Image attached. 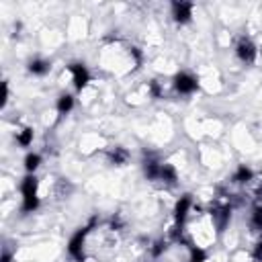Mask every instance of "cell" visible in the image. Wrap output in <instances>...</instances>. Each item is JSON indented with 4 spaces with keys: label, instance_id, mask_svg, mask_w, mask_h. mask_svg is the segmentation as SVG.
<instances>
[{
    "label": "cell",
    "instance_id": "8992f818",
    "mask_svg": "<svg viewBox=\"0 0 262 262\" xmlns=\"http://www.w3.org/2000/svg\"><path fill=\"white\" fill-rule=\"evenodd\" d=\"M192 10H194V4L192 2H182V0H176L172 2V18L176 25H186L192 20Z\"/></svg>",
    "mask_w": 262,
    "mask_h": 262
},
{
    "label": "cell",
    "instance_id": "7c38bea8",
    "mask_svg": "<svg viewBox=\"0 0 262 262\" xmlns=\"http://www.w3.org/2000/svg\"><path fill=\"white\" fill-rule=\"evenodd\" d=\"M162 184H166V186H174L176 182H178V172H176V168L172 166V164H166V162H162V170H160V178H158Z\"/></svg>",
    "mask_w": 262,
    "mask_h": 262
},
{
    "label": "cell",
    "instance_id": "5b68a950",
    "mask_svg": "<svg viewBox=\"0 0 262 262\" xmlns=\"http://www.w3.org/2000/svg\"><path fill=\"white\" fill-rule=\"evenodd\" d=\"M235 55H237V59L244 61V63H254V61H256V55H258V49H256V45H254L252 39L242 37V39L235 43Z\"/></svg>",
    "mask_w": 262,
    "mask_h": 262
},
{
    "label": "cell",
    "instance_id": "52a82bcc",
    "mask_svg": "<svg viewBox=\"0 0 262 262\" xmlns=\"http://www.w3.org/2000/svg\"><path fill=\"white\" fill-rule=\"evenodd\" d=\"M229 219H231V207H229L227 203H223V205H215V207L211 209V221L215 223V227H217L219 233L227 227Z\"/></svg>",
    "mask_w": 262,
    "mask_h": 262
},
{
    "label": "cell",
    "instance_id": "d6986e66",
    "mask_svg": "<svg viewBox=\"0 0 262 262\" xmlns=\"http://www.w3.org/2000/svg\"><path fill=\"white\" fill-rule=\"evenodd\" d=\"M147 86H149V94H151L154 98H162V86H160L158 80H151Z\"/></svg>",
    "mask_w": 262,
    "mask_h": 262
},
{
    "label": "cell",
    "instance_id": "e0dca14e",
    "mask_svg": "<svg viewBox=\"0 0 262 262\" xmlns=\"http://www.w3.org/2000/svg\"><path fill=\"white\" fill-rule=\"evenodd\" d=\"M188 252H190V256H188V262H207V252H205L203 248L188 244Z\"/></svg>",
    "mask_w": 262,
    "mask_h": 262
},
{
    "label": "cell",
    "instance_id": "7402d4cb",
    "mask_svg": "<svg viewBox=\"0 0 262 262\" xmlns=\"http://www.w3.org/2000/svg\"><path fill=\"white\" fill-rule=\"evenodd\" d=\"M8 102V82H2V106Z\"/></svg>",
    "mask_w": 262,
    "mask_h": 262
},
{
    "label": "cell",
    "instance_id": "4fadbf2b",
    "mask_svg": "<svg viewBox=\"0 0 262 262\" xmlns=\"http://www.w3.org/2000/svg\"><path fill=\"white\" fill-rule=\"evenodd\" d=\"M252 180H254V170L246 164H239L235 168V172L231 174V182H235V184H248Z\"/></svg>",
    "mask_w": 262,
    "mask_h": 262
},
{
    "label": "cell",
    "instance_id": "8fae6325",
    "mask_svg": "<svg viewBox=\"0 0 262 262\" xmlns=\"http://www.w3.org/2000/svg\"><path fill=\"white\" fill-rule=\"evenodd\" d=\"M27 70H29V74H33V76H45V74H49V70H51V61H49V59H43V57H35V59H31V61L27 63Z\"/></svg>",
    "mask_w": 262,
    "mask_h": 262
},
{
    "label": "cell",
    "instance_id": "ffe728a7",
    "mask_svg": "<svg viewBox=\"0 0 262 262\" xmlns=\"http://www.w3.org/2000/svg\"><path fill=\"white\" fill-rule=\"evenodd\" d=\"M252 258H254V262H262V239L254 246V252H252Z\"/></svg>",
    "mask_w": 262,
    "mask_h": 262
},
{
    "label": "cell",
    "instance_id": "30bf717a",
    "mask_svg": "<svg viewBox=\"0 0 262 262\" xmlns=\"http://www.w3.org/2000/svg\"><path fill=\"white\" fill-rule=\"evenodd\" d=\"M74 104H76V98H74L70 92H61V94L57 96L55 111H57V115H59V117H66V115H70V113H72Z\"/></svg>",
    "mask_w": 262,
    "mask_h": 262
},
{
    "label": "cell",
    "instance_id": "2e32d148",
    "mask_svg": "<svg viewBox=\"0 0 262 262\" xmlns=\"http://www.w3.org/2000/svg\"><path fill=\"white\" fill-rule=\"evenodd\" d=\"M41 162H43L41 154H37V151H29V154L25 156V160H23V166H25L27 174H35V170L41 166Z\"/></svg>",
    "mask_w": 262,
    "mask_h": 262
},
{
    "label": "cell",
    "instance_id": "5bb4252c",
    "mask_svg": "<svg viewBox=\"0 0 262 262\" xmlns=\"http://www.w3.org/2000/svg\"><path fill=\"white\" fill-rule=\"evenodd\" d=\"M250 229L254 233H262V203H256L250 213Z\"/></svg>",
    "mask_w": 262,
    "mask_h": 262
},
{
    "label": "cell",
    "instance_id": "3957f363",
    "mask_svg": "<svg viewBox=\"0 0 262 262\" xmlns=\"http://www.w3.org/2000/svg\"><path fill=\"white\" fill-rule=\"evenodd\" d=\"M66 70L72 74V82H74L76 92H82L90 82V70L86 68V63L84 61H70L66 66Z\"/></svg>",
    "mask_w": 262,
    "mask_h": 262
},
{
    "label": "cell",
    "instance_id": "277c9868",
    "mask_svg": "<svg viewBox=\"0 0 262 262\" xmlns=\"http://www.w3.org/2000/svg\"><path fill=\"white\" fill-rule=\"evenodd\" d=\"M172 86H174V90L178 94L188 96V94H194L199 90V80L192 74H188V72H178L172 78Z\"/></svg>",
    "mask_w": 262,
    "mask_h": 262
},
{
    "label": "cell",
    "instance_id": "ac0fdd59",
    "mask_svg": "<svg viewBox=\"0 0 262 262\" xmlns=\"http://www.w3.org/2000/svg\"><path fill=\"white\" fill-rule=\"evenodd\" d=\"M164 252H166V242H164V239L154 242V246H151V256H154V258H160Z\"/></svg>",
    "mask_w": 262,
    "mask_h": 262
},
{
    "label": "cell",
    "instance_id": "7a4b0ae2",
    "mask_svg": "<svg viewBox=\"0 0 262 262\" xmlns=\"http://www.w3.org/2000/svg\"><path fill=\"white\" fill-rule=\"evenodd\" d=\"M94 225H96V219H90L88 225L80 227V229L70 237V242H68V254H70L76 262H86V237H88V233L94 229Z\"/></svg>",
    "mask_w": 262,
    "mask_h": 262
},
{
    "label": "cell",
    "instance_id": "603a6c76",
    "mask_svg": "<svg viewBox=\"0 0 262 262\" xmlns=\"http://www.w3.org/2000/svg\"><path fill=\"white\" fill-rule=\"evenodd\" d=\"M0 262H12V252H10L8 248L2 250V260H0Z\"/></svg>",
    "mask_w": 262,
    "mask_h": 262
},
{
    "label": "cell",
    "instance_id": "ba28073f",
    "mask_svg": "<svg viewBox=\"0 0 262 262\" xmlns=\"http://www.w3.org/2000/svg\"><path fill=\"white\" fill-rule=\"evenodd\" d=\"M141 168H143V176L151 182H156L160 178V170H162V162L156 158V156H145L143 162H141Z\"/></svg>",
    "mask_w": 262,
    "mask_h": 262
},
{
    "label": "cell",
    "instance_id": "6da1fadb",
    "mask_svg": "<svg viewBox=\"0 0 262 262\" xmlns=\"http://www.w3.org/2000/svg\"><path fill=\"white\" fill-rule=\"evenodd\" d=\"M20 194H23V203H20L23 215H29V213L39 209V205H41V199H39V178L35 174H27L20 180Z\"/></svg>",
    "mask_w": 262,
    "mask_h": 262
},
{
    "label": "cell",
    "instance_id": "44dd1931",
    "mask_svg": "<svg viewBox=\"0 0 262 262\" xmlns=\"http://www.w3.org/2000/svg\"><path fill=\"white\" fill-rule=\"evenodd\" d=\"M131 55L135 59V68H139L141 66V51H139V47H131Z\"/></svg>",
    "mask_w": 262,
    "mask_h": 262
},
{
    "label": "cell",
    "instance_id": "9c48e42d",
    "mask_svg": "<svg viewBox=\"0 0 262 262\" xmlns=\"http://www.w3.org/2000/svg\"><path fill=\"white\" fill-rule=\"evenodd\" d=\"M106 160H108V164H113V166H125V164L129 162V151H127L125 147H121V145L108 147V149H106Z\"/></svg>",
    "mask_w": 262,
    "mask_h": 262
},
{
    "label": "cell",
    "instance_id": "9a60e30c",
    "mask_svg": "<svg viewBox=\"0 0 262 262\" xmlns=\"http://www.w3.org/2000/svg\"><path fill=\"white\" fill-rule=\"evenodd\" d=\"M33 139H35V133H33L31 127H23V129H18V131L14 133V141H16L20 147H31Z\"/></svg>",
    "mask_w": 262,
    "mask_h": 262
}]
</instances>
